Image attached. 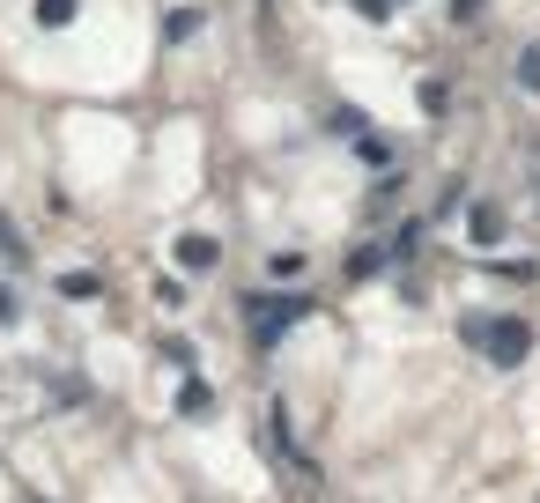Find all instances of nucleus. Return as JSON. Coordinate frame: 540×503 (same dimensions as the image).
<instances>
[{"mask_svg": "<svg viewBox=\"0 0 540 503\" xmlns=\"http://www.w3.org/2000/svg\"><path fill=\"white\" fill-rule=\"evenodd\" d=\"M178 407H185V415H208V385L193 378V385H185V393H178Z\"/></svg>", "mask_w": 540, "mask_h": 503, "instance_id": "obj_9", "label": "nucleus"}, {"mask_svg": "<svg viewBox=\"0 0 540 503\" xmlns=\"http://www.w3.org/2000/svg\"><path fill=\"white\" fill-rule=\"evenodd\" d=\"M245 319L259 326V341H282V333L304 319V296H245Z\"/></svg>", "mask_w": 540, "mask_h": 503, "instance_id": "obj_2", "label": "nucleus"}, {"mask_svg": "<svg viewBox=\"0 0 540 503\" xmlns=\"http://www.w3.org/2000/svg\"><path fill=\"white\" fill-rule=\"evenodd\" d=\"M467 341L489 363H504V370H518V363L533 356V326L526 319H467Z\"/></svg>", "mask_w": 540, "mask_h": 503, "instance_id": "obj_1", "label": "nucleus"}, {"mask_svg": "<svg viewBox=\"0 0 540 503\" xmlns=\"http://www.w3.org/2000/svg\"><path fill=\"white\" fill-rule=\"evenodd\" d=\"M356 156H363V163H370V171H385V163H393V148H385V141H378V134H363V141H356Z\"/></svg>", "mask_w": 540, "mask_h": 503, "instance_id": "obj_8", "label": "nucleus"}, {"mask_svg": "<svg viewBox=\"0 0 540 503\" xmlns=\"http://www.w3.org/2000/svg\"><path fill=\"white\" fill-rule=\"evenodd\" d=\"M356 8H363V15H385V8H393V0H356Z\"/></svg>", "mask_w": 540, "mask_h": 503, "instance_id": "obj_11", "label": "nucleus"}, {"mask_svg": "<svg viewBox=\"0 0 540 503\" xmlns=\"http://www.w3.org/2000/svg\"><path fill=\"white\" fill-rule=\"evenodd\" d=\"M0 252H15V259H23V237H15L8 222H0Z\"/></svg>", "mask_w": 540, "mask_h": 503, "instance_id": "obj_10", "label": "nucleus"}, {"mask_svg": "<svg viewBox=\"0 0 540 503\" xmlns=\"http://www.w3.org/2000/svg\"><path fill=\"white\" fill-rule=\"evenodd\" d=\"M518 89H533V97H540V45L518 52Z\"/></svg>", "mask_w": 540, "mask_h": 503, "instance_id": "obj_7", "label": "nucleus"}, {"mask_svg": "<svg viewBox=\"0 0 540 503\" xmlns=\"http://www.w3.org/2000/svg\"><path fill=\"white\" fill-rule=\"evenodd\" d=\"M200 23H208V15H200V8H171V23H163V37H171V45H178V37H193Z\"/></svg>", "mask_w": 540, "mask_h": 503, "instance_id": "obj_5", "label": "nucleus"}, {"mask_svg": "<svg viewBox=\"0 0 540 503\" xmlns=\"http://www.w3.org/2000/svg\"><path fill=\"white\" fill-rule=\"evenodd\" d=\"M467 230H474V245H496V237H504V215H496V208H474Z\"/></svg>", "mask_w": 540, "mask_h": 503, "instance_id": "obj_4", "label": "nucleus"}, {"mask_svg": "<svg viewBox=\"0 0 540 503\" xmlns=\"http://www.w3.org/2000/svg\"><path fill=\"white\" fill-rule=\"evenodd\" d=\"M178 267L208 274V267H215V237H200V230H193V237H178Z\"/></svg>", "mask_w": 540, "mask_h": 503, "instance_id": "obj_3", "label": "nucleus"}, {"mask_svg": "<svg viewBox=\"0 0 540 503\" xmlns=\"http://www.w3.org/2000/svg\"><path fill=\"white\" fill-rule=\"evenodd\" d=\"M37 23H45V30H67V23H74V0H37Z\"/></svg>", "mask_w": 540, "mask_h": 503, "instance_id": "obj_6", "label": "nucleus"}]
</instances>
